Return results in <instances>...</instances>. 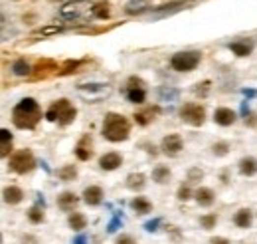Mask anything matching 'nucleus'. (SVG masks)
<instances>
[{
	"mask_svg": "<svg viewBox=\"0 0 257 244\" xmlns=\"http://www.w3.org/2000/svg\"><path fill=\"white\" fill-rule=\"evenodd\" d=\"M42 119V109L36 99L24 97L12 109V121L18 129H34Z\"/></svg>",
	"mask_w": 257,
	"mask_h": 244,
	"instance_id": "nucleus-1",
	"label": "nucleus"
},
{
	"mask_svg": "<svg viewBox=\"0 0 257 244\" xmlns=\"http://www.w3.org/2000/svg\"><path fill=\"white\" fill-rule=\"evenodd\" d=\"M131 133V123L128 119L123 117L121 113H107L105 115V121H103V135L105 139L113 141V143H119V141H125Z\"/></svg>",
	"mask_w": 257,
	"mask_h": 244,
	"instance_id": "nucleus-2",
	"label": "nucleus"
},
{
	"mask_svg": "<svg viewBox=\"0 0 257 244\" xmlns=\"http://www.w3.org/2000/svg\"><path fill=\"white\" fill-rule=\"evenodd\" d=\"M77 111L75 107L67 101V99H58L50 105V109L46 111V119L48 121H58L60 125H69L71 121L75 119Z\"/></svg>",
	"mask_w": 257,
	"mask_h": 244,
	"instance_id": "nucleus-3",
	"label": "nucleus"
},
{
	"mask_svg": "<svg viewBox=\"0 0 257 244\" xmlns=\"http://www.w3.org/2000/svg\"><path fill=\"white\" fill-rule=\"evenodd\" d=\"M200 60H202V54H200V52L188 50V52H178V54H174L172 60H170V66H172V70H176V72H192V70L200 64Z\"/></svg>",
	"mask_w": 257,
	"mask_h": 244,
	"instance_id": "nucleus-4",
	"label": "nucleus"
},
{
	"mask_svg": "<svg viewBox=\"0 0 257 244\" xmlns=\"http://www.w3.org/2000/svg\"><path fill=\"white\" fill-rule=\"evenodd\" d=\"M34 167H36V159H34L32 151H28V149H20L10 157V169L18 175H26Z\"/></svg>",
	"mask_w": 257,
	"mask_h": 244,
	"instance_id": "nucleus-5",
	"label": "nucleus"
},
{
	"mask_svg": "<svg viewBox=\"0 0 257 244\" xmlns=\"http://www.w3.org/2000/svg\"><path fill=\"white\" fill-rule=\"evenodd\" d=\"M180 117H182V121H186V123L198 127L206 121V109L200 103H184L180 107Z\"/></svg>",
	"mask_w": 257,
	"mask_h": 244,
	"instance_id": "nucleus-6",
	"label": "nucleus"
},
{
	"mask_svg": "<svg viewBox=\"0 0 257 244\" xmlns=\"http://www.w3.org/2000/svg\"><path fill=\"white\" fill-rule=\"evenodd\" d=\"M89 8H93V4L89 2V0H71V2H67L60 8V16L62 18H79Z\"/></svg>",
	"mask_w": 257,
	"mask_h": 244,
	"instance_id": "nucleus-7",
	"label": "nucleus"
},
{
	"mask_svg": "<svg viewBox=\"0 0 257 244\" xmlns=\"http://www.w3.org/2000/svg\"><path fill=\"white\" fill-rule=\"evenodd\" d=\"M161 149H162L164 155H170V157L178 155V153L182 151V137L176 135V133L166 135V137L162 139V143H161Z\"/></svg>",
	"mask_w": 257,
	"mask_h": 244,
	"instance_id": "nucleus-8",
	"label": "nucleus"
},
{
	"mask_svg": "<svg viewBox=\"0 0 257 244\" xmlns=\"http://www.w3.org/2000/svg\"><path fill=\"white\" fill-rule=\"evenodd\" d=\"M214 121H216L218 125L227 127V125H231L233 121H235V113H233L229 107H218V109L214 111Z\"/></svg>",
	"mask_w": 257,
	"mask_h": 244,
	"instance_id": "nucleus-9",
	"label": "nucleus"
},
{
	"mask_svg": "<svg viewBox=\"0 0 257 244\" xmlns=\"http://www.w3.org/2000/svg\"><path fill=\"white\" fill-rule=\"evenodd\" d=\"M34 70H36V72H34V78H46L48 74H60L58 64L52 62V60H42V62H38V66H36Z\"/></svg>",
	"mask_w": 257,
	"mask_h": 244,
	"instance_id": "nucleus-10",
	"label": "nucleus"
},
{
	"mask_svg": "<svg viewBox=\"0 0 257 244\" xmlns=\"http://www.w3.org/2000/svg\"><path fill=\"white\" fill-rule=\"evenodd\" d=\"M121 163H123V159H121L119 153H105V155L99 159V167H101L103 171H115L117 167H121Z\"/></svg>",
	"mask_w": 257,
	"mask_h": 244,
	"instance_id": "nucleus-11",
	"label": "nucleus"
},
{
	"mask_svg": "<svg viewBox=\"0 0 257 244\" xmlns=\"http://www.w3.org/2000/svg\"><path fill=\"white\" fill-rule=\"evenodd\" d=\"M83 201L89 204V206H97V204H101V201H103V191H101V187H87L85 191H83Z\"/></svg>",
	"mask_w": 257,
	"mask_h": 244,
	"instance_id": "nucleus-12",
	"label": "nucleus"
},
{
	"mask_svg": "<svg viewBox=\"0 0 257 244\" xmlns=\"http://www.w3.org/2000/svg\"><path fill=\"white\" fill-rule=\"evenodd\" d=\"M77 203H79L77 195H75V193H69V191H65V193H62V195L58 197V206H60L62 210H73V208L77 206Z\"/></svg>",
	"mask_w": 257,
	"mask_h": 244,
	"instance_id": "nucleus-13",
	"label": "nucleus"
},
{
	"mask_svg": "<svg viewBox=\"0 0 257 244\" xmlns=\"http://www.w3.org/2000/svg\"><path fill=\"white\" fill-rule=\"evenodd\" d=\"M229 50H231L235 56L243 58V56H249V54L253 52V42H251V40H237V42H231V44H229Z\"/></svg>",
	"mask_w": 257,
	"mask_h": 244,
	"instance_id": "nucleus-14",
	"label": "nucleus"
},
{
	"mask_svg": "<svg viewBox=\"0 0 257 244\" xmlns=\"http://www.w3.org/2000/svg\"><path fill=\"white\" fill-rule=\"evenodd\" d=\"M196 201H198V204L200 206H212L214 204V201H216V195H214V191L212 189H208V187H200L198 191H196Z\"/></svg>",
	"mask_w": 257,
	"mask_h": 244,
	"instance_id": "nucleus-15",
	"label": "nucleus"
},
{
	"mask_svg": "<svg viewBox=\"0 0 257 244\" xmlns=\"http://www.w3.org/2000/svg\"><path fill=\"white\" fill-rule=\"evenodd\" d=\"M2 197H4V203H8V204H18V203H22L24 193H22L20 187H6V189L2 191Z\"/></svg>",
	"mask_w": 257,
	"mask_h": 244,
	"instance_id": "nucleus-16",
	"label": "nucleus"
},
{
	"mask_svg": "<svg viewBox=\"0 0 257 244\" xmlns=\"http://www.w3.org/2000/svg\"><path fill=\"white\" fill-rule=\"evenodd\" d=\"M75 155H77V159H81V161L91 159L93 149H91V139H89V137H83V139L77 143V147H75Z\"/></svg>",
	"mask_w": 257,
	"mask_h": 244,
	"instance_id": "nucleus-17",
	"label": "nucleus"
},
{
	"mask_svg": "<svg viewBox=\"0 0 257 244\" xmlns=\"http://www.w3.org/2000/svg\"><path fill=\"white\" fill-rule=\"evenodd\" d=\"M251 220H253V212H251L249 208H241V210H237L235 216H233V222H235V226H239V228H249V226H251Z\"/></svg>",
	"mask_w": 257,
	"mask_h": 244,
	"instance_id": "nucleus-18",
	"label": "nucleus"
},
{
	"mask_svg": "<svg viewBox=\"0 0 257 244\" xmlns=\"http://www.w3.org/2000/svg\"><path fill=\"white\" fill-rule=\"evenodd\" d=\"M145 185H147V177L143 173H131L127 177V187L131 191H141L145 189Z\"/></svg>",
	"mask_w": 257,
	"mask_h": 244,
	"instance_id": "nucleus-19",
	"label": "nucleus"
},
{
	"mask_svg": "<svg viewBox=\"0 0 257 244\" xmlns=\"http://www.w3.org/2000/svg\"><path fill=\"white\" fill-rule=\"evenodd\" d=\"M131 208H133L137 214H149V212L153 210V204H151V201H147L145 197H137V199L131 201Z\"/></svg>",
	"mask_w": 257,
	"mask_h": 244,
	"instance_id": "nucleus-20",
	"label": "nucleus"
},
{
	"mask_svg": "<svg viewBox=\"0 0 257 244\" xmlns=\"http://www.w3.org/2000/svg\"><path fill=\"white\" fill-rule=\"evenodd\" d=\"M239 171H241V175H245V177H253V175L257 173V159H253V157H243V159L239 161Z\"/></svg>",
	"mask_w": 257,
	"mask_h": 244,
	"instance_id": "nucleus-21",
	"label": "nucleus"
},
{
	"mask_svg": "<svg viewBox=\"0 0 257 244\" xmlns=\"http://www.w3.org/2000/svg\"><path fill=\"white\" fill-rule=\"evenodd\" d=\"M157 113H159V107H149V109H145V111L135 113V121H137L139 125H149L151 121L155 119Z\"/></svg>",
	"mask_w": 257,
	"mask_h": 244,
	"instance_id": "nucleus-22",
	"label": "nucleus"
},
{
	"mask_svg": "<svg viewBox=\"0 0 257 244\" xmlns=\"http://www.w3.org/2000/svg\"><path fill=\"white\" fill-rule=\"evenodd\" d=\"M67 224H69V228H73V230H83L85 228V224H87V218L81 214V212H71L69 214V218H67Z\"/></svg>",
	"mask_w": 257,
	"mask_h": 244,
	"instance_id": "nucleus-23",
	"label": "nucleus"
},
{
	"mask_svg": "<svg viewBox=\"0 0 257 244\" xmlns=\"http://www.w3.org/2000/svg\"><path fill=\"white\" fill-rule=\"evenodd\" d=\"M0 139H2V145H0V155L6 157L12 151V135H10V131L2 129V131H0Z\"/></svg>",
	"mask_w": 257,
	"mask_h": 244,
	"instance_id": "nucleus-24",
	"label": "nucleus"
},
{
	"mask_svg": "<svg viewBox=\"0 0 257 244\" xmlns=\"http://www.w3.org/2000/svg\"><path fill=\"white\" fill-rule=\"evenodd\" d=\"M127 97H128V101H131V103H145L147 91H145L143 87H128Z\"/></svg>",
	"mask_w": 257,
	"mask_h": 244,
	"instance_id": "nucleus-25",
	"label": "nucleus"
},
{
	"mask_svg": "<svg viewBox=\"0 0 257 244\" xmlns=\"http://www.w3.org/2000/svg\"><path fill=\"white\" fill-rule=\"evenodd\" d=\"M153 179H155L159 185L168 183V179H170V169H168V167H164V165L155 167V171H153Z\"/></svg>",
	"mask_w": 257,
	"mask_h": 244,
	"instance_id": "nucleus-26",
	"label": "nucleus"
},
{
	"mask_svg": "<svg viewBox=\"0 0 257 244\" xmlns=\"http://www.w3.org/2000/svg\"><path fill=\"white\" fill-rule=\"evenodd\" d=\"M91 12H93V16H95V18H99V20H105V18H109V14H111L109 2H97V4L91 8Z\"/></svg>",
	"mask_w": 257,
	"mask_h": 244,
	"instance_id": "nucleus-27",
	"label": "nucleus"
},
{
	"mask_svg": "<svg viewBox=\"0 0 257 244\" xmlns=\"http://www.w3.org/2000/svg\"><path fill=\"white\" fill-rule=\"evenodd\" d=\"M58 177H60L62 181H65V183L73 181V179L77 177V169H75V165H65V167H62V169L58 171Z\"/></svg>",
	"mask_w": 257,
	"mask_h": 244,
	"instance_id": "nucleus-28",
	"label": "nucleus"
},
{
	"mask_svg": "<svg viewBox=\"0 0 257 244\" xmlns=\"http://www.w3.org/2000/svg\"><path fill=\"white\" fill-rule=\"evenodd\" d=\"M147 8V2L145 0H131V2L127 4V14H139V12H143Z\"/></svg>",
	"mask_w": 257,
	"mask_h": 244,
	"instance_id": "nucleus-29",
	"label": "nucleus"
},
{
	"mask_svg": "<svg viewBox=\"0 0 257 244\" xmlns=\"http://www.w3.org/2000/svg\"><path fill=\"white\" fill-rule=\"evenodd\" d=\"M12 72H14L16 76H28V74L32 72V68H30V64H28L26 60H16L14 66H12Z\"/></svg>",
	"mask_w": 257,
	"mask_h": 244,
	"instance_id": "nucleus-30",
	"label": "nucleus"
},
{
	"mask_svg": "<svg viewBox=\"0 0 257 244\" xmlns=\"http://www.w3.org/2000/svg\"><path fill=\"white\" fill-rule=\"evenodd\" d=\"M28 218H30V222H34V224H40V222L44 220L42 208H40V206H32V208L28 210Z\"/></svg>",
	"mask_w": 257,
	"mask_h": 244,
	"instance_id": "nucleus-31",
	"label": "nucleus"
},
{
	"mask_svg": "<svg viewBox=\"0 0 257 244\" xmlns=\"http://www.w3.org/2000/svg\"><path fill=\"white\" fill-rule=\"evenodd\" d=\"M212 151H214V155H218V157H224V155H227V151H229V145H227L225 141H220V143H214V145H212Z\"/></svg>",
	"mask_w": 257,
	"mask_h": 244,
	"instance_id": "nucleus-32",
	"label": "nucleus"
},
{
	"mask_svg": "<svg viewBox=\"0 0 257 244\" xmlns=\"http://www.w3.org/2000/svg\"><path fill=\"white\" fill-rule=\"evenodd\" d=\"M216 222H218V216H216V214H204V216H200V224H202L204 228H214Z\"/></svg>",
	"mask_w": 257,
	"mask_h": 244,
	"instance_id": "nucleus-33",
	"label": "nucleus"
},
{
	"mask_svg": "<svg viewBox=\"0 0 257 244\" xmlns=\"http://www.w3.org/2000/svg\"><path fill=\"white\" fill-rule=\"evenodd\" d=\"M190 197H192L190 185H180V189H178V199H180V201H188Z\"/></svg>",
	"mask_w": 257,
	"mask_h": 244,
	"instance_id": "nucleus-34",
	"label": "nucleus"
},
{
	"mask_svg": "<svg viewBox=\"0 0 257 244\" xmlns=\"http://www.w3.org/2000/svg\"><path fill=\"white\" fill-rule=\"evenodd\" d=\"M62 30H64L62 26H46V28L38 30V34H40V36H50V34H58V32H62Z\"/></svg>",
	"mask_w": 257,
	"mask_h": 244,
	"instance_id": "nucleus-35",
	"label": "nucleus"
},
{
	"mask_svg": "<svg viewBox=\"0 0 257 244\" xmlns=\"http://www.w3.org/2000/svg\"><path fill=\"white\" fill-rule=\"evenodd\" d=\"M208 89H210V81H202V83H198V87H194V93L204 97L208 93Z\"/></svg>",
	"mask_w": 257,
	"mask_h": 244,
	"instance_id": "nucleus-36",
	"label": "nucleus"
},
{
	"mask_svg": "<svg viewBox=\"0 0 257 244\" xmlns=\"http://www.w3.org/2000/svg\"><path fill=\"white\" fill-rule=\"evenodd\" d=\"M202 177H204V173H202L200 169H192V171L188 173V181H190V183H194V181H200Z\"/></svg>",
	"mask_w": 257,
	"mask_h": 244,
	"instance_id": "nucleus-37",
	"label": "nucleus"
},
{
	"mask_svg": "<svg viewBox=\"0 0 257 244\" xmlns=\"http://www.w3.org/2000/svg\"><path fill=\"white\" fill-rule=\"evenodd\" d=\"M117 244H137V242H135V238H133V236H128V234H121V236L117 238Z\"/></svg>",
	"mask_w": 257,
	"mask_h": 244,
	"instance_id": "nucleus-38",
	"label": "nucleus"
},
{
	"mask_svg": "<svg viewBox=\"0 0 257 244\" xmlns=\"http://www.w3.org/2000/svg\"><path fill=\"white\" fill-rule=\"evenodd\" d=\"M245 125H249V127H255V125H257V115H255V113H247V115H245Z\"/></svg>",
	"mask_w": 257,
	"mask_h": 244,
	"instance_id": "nucleus-39",
	"label": "nucleus"
},
{
	"mask_svg": "<svg viewBox=\"0 0 257 244\" xmlns=\"http://www.w3.org/2000/svg\"><path fill=\"white\" fill-rule=\"evenodd\" d=\"M128 87H143L141 78H128Z\"/></svg>",
	"mask_w": 257,
	"mask_h": 244,
	"instance_id": "nucleus-40",
	"label": "nucleus"
},
{
	"mask_svg": "<svg viewBox=\"0 0 257 244\" xmlns=\"http://www.w3.org/2000/svg\"><path fill=\"white\" fill-rule=\"evenodd\" d=\"M159 222H161L159 218H157V220H151V222H147V224H145V228H147L149 232H153V230H157V226H159Z\"/></svg>",
	"mask_w": 257,
	"mask_h": 244,
	"instance_id": "nucleus-41",
	"label": "nucleus"
},
{
	"mask_svg": "<svg viewBox=\"0 0 257 244\" xmlns=\"http://www.w3.org/2000/svg\"><path fill=\"white\" fill-rule=\"evenodd\" d=\"M210 244H231L227 238H222V236H216V238H212L210 240Z\"/></svg>",
	"mask_w": 257,
	"mask_h": 244,
	"instance_id": "nucleus-42",
	"label": "nucleus"
},
{
	"mask_svg": "<svg viewBox=\"0 0 257 244\" xmlns=\"http://www.w3.org/2000/svg\"><path fill=\"white\" fill-rule=\"evenodd\" d=\"M85 242H87V238H85L83 234H81V236H77V238L73 240V244H85Z\"/></svg>",
	"mask_w": 257,
	"mask_h": 244,
	"instance_id": "nucleus-43",
	"label": "nucleus"
}]
</instances>
